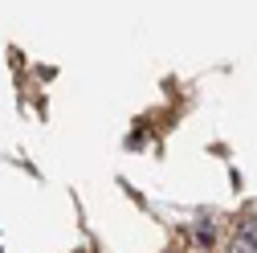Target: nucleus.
Wrapping results in <instances>:
<instances>
[{
    "mask_svg": "<svg viewBox=\"0 0 257 253\" xmlns=\"http://www.w3.org/2000/svg\"><path fill=\"white\" fill-rule=\"evenodd\" d=\"M229 253H257V220H245V225L233 233Z\"/></svg>",
    "mask_w": 257,
    "mask_h": 253,
    "instance_id": "f257e3e1",
    "label": "nucleus"
}]
</instances>
